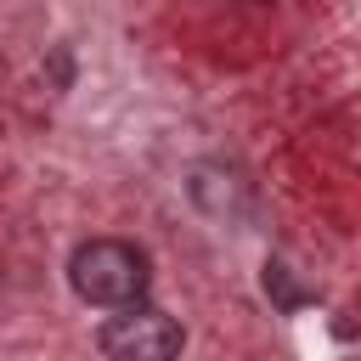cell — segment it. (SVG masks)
I'll use <instances>...</instances> for the list:
<instances>
[{"label": "cell", "instance_id": "2", "mask_svg": "<svg viewBox=\"0 0 361 361\" xmlns=\"http://www.w3.org/2000/svg\"><path fill=\"white\" fill-rule=\"evenodd\" d=\"M180 344H186L180 322H169L164 310H152L141 299L118 305V316L102 327V350L118 361H164V355H180Z\"/></svg>", "mask_w": 361, "mask_h": 361}, {"label": "cell", "instance_id": "1", "mask_svg": "<svg viewBox=\"0 0 361 361\" xmlns=\"http://www.w3.org/2000/svg\"><path fill=\"white\" fill-rule=\"evenodd\" d=\"M68 282H73V293H79L85 305L118 310V305L147 299L152 271H147V254H141L135 243H124V237H90V243L73 248Z\"/></svg>", "mask_w": 361, "mask_h": 361}]
</instances>
